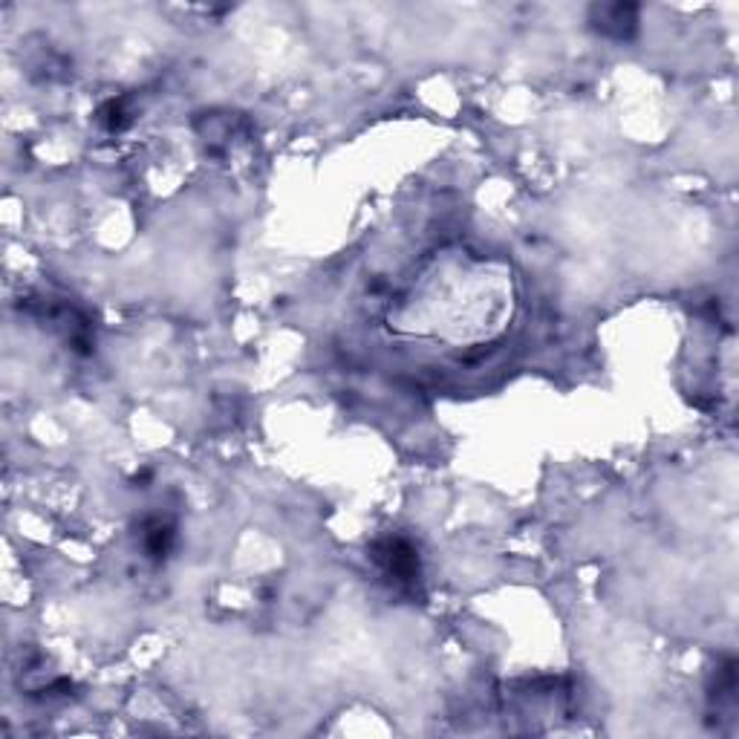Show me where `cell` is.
<instances>
[{"label":"cell","mask_w":739,"mask_h":739,"mask_svg":"<svg viewBox=\"0 0 739 739\" xmlns=\"http://www.w3.org/2000/svg\"><path fill=\"white\" fill-rule=\"evenodd\" d=\"M373 561L382 570L387 581L396 586H416L419 575H422V558L419 549L413 547V540L401 538V534H390L382 538L373 547Z\"/></svg>","instance_id":"1"},{"label":"cell","mask_w":739,"mask_h":739,"mask_svg":"<svg viewBox=\"0 0 739 739\" xmlns=\"http://www.w3.org/2000/svg\"><path fill=\"white\" fill-rule=\"evenodd\" d=\"M589 23L598 35L609 41H632L639 32V7L636 3H595Z\"/></svg>","instance_id":"2"},{"label":"cell","mask_w":739,"mask_h":739,"mask_svg":"<svg viewBox=\"0 0 739 739\" xmlns=\"http://www.w3.org/2000/svg\"><path fill=\"white\" fill-rule=\"evenodd\" d=\"M139 547L147 561L165 563L177 547V526L168 517H145L139 526Z\"/></svg>","instance_id":"3"},{"label":"cell","mask_w":739,"mask_h":739,"mask_svg":"<svg viewBox=\"0 0 739 739\" xmlns=\"http://www.w3.org/2000/svg\"><path fill=\"white\" fill-rule=\"evenodd\" d=\"M96 119H99V124L104 128V131L122 133L124 128L133 122V113H131V108H128V99H110L101 104Z\"/></svg>","instance_id":"4"}]
</instances>
